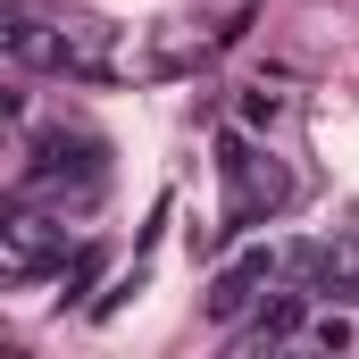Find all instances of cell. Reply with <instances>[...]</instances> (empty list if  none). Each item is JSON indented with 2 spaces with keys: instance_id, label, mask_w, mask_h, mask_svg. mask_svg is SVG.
Here are the masks:
<instances>
[{
  "instance_id": "obj_1",
  "label": "cell",
  "mask_w": 359,
  "mask_h": 359,
  "mask_svg": "<svg viewBox=\"0 0 359 359\" xmlns=\"http://www.w3.org/2000/svg\"><path fill=\"white\" fill-rule=\"evenodd\" d=\"M8 192H34V201H50V209H92V201L109 192V142H92L76 126H42V134L25 142Z\"/></svg>"
},
{
  "instance_id": "obj_2",
  "label": "cell",
  "mask_w": 359,
  "mask_h": 359,
  "mask_svg": "<svg viewBox=\"0 0 359 359\" xmlns=\"http://www.w3.org/2000/svg\"><path fill=\"white\" fill-rule=\"evenodd\" d=\"M217 176H226V226H217V234L259 226V217H276V209H292V176L276 168L243 126H226V134H217Z\"/></svg>"
},
{
  "instance_id": "obj_3",
  "label": "cell",
  "mask_w": 359,
  "mask_h": 359,
  "mask_svg": "<svg viewBox=\"0 0 359 359\" xmlns=\"http://www.w3.org/2000/svg\"><path fill=\"white\" fill-rule=\"evenodd\" d=\"M50 268H67V209H50L34 192H8V217H0V284H42Z\"/></svg>"
},
{
  "instance_id": "obj_4",
  "label": "cell",
  "mask_w": 359,
  "mask_h": 359,
  "mask_svg": "<svg viewBox=\"0 0 359 359\" xmlns=\"http://www.w3.org/2000/svg\"><path fill=\"white\" fill-rule=\"evenodd\" d=\"M0 42H8V59L25 67V76H67V17H42V8H8V25H0Z\"/></svg>"
},
{
  "instance_id": "obj_5",
  "label": "cell",
  "mask_w": 359,
  "mask_h": 359,
  "mask_svg": "<svg viewBox=\"0 0 359 359\" xmlns=\"http://www.w3.org/2000/svg\"><path fill=\"white\" fill-rule=\"evenodd\" d=\"M259 284H284V251H243L234 268H217V284H209V301H201V309H209L217 326H234L243 309H259V301H268Z\"/></svg>"
},
{
  "instance_id": "obj_6",
  "label": "cell",
  "mask_w": 359,
  "mask_h": 359,
  "mask_svg": "<svg viewBox=\"0 0 359 359\" xmlns=\"http://www.w3.org/2000/svg\"><path fill=\"white\" fill-rule=\"evenodd\" d=\"M292 334H309V292H276L251 309V326L234 334V351H268V343H292Z\"/></svg>"
},
{
  "instance_id": "obj_7",
  "label": "cell",
  "mask_w": 359,
  "mask_h": 359,
  "mask_svg": "<svg viewBox=\"0 0 359 359\" xmlns=\"http://www.w3.org/2000/svg\"><path fill=\"white\" fill-rule=\"evenodd\" d=\"M100 268H109V251H100V243H76V251H67V268H59L67 301H76V292H92V284H100Z\"/></svg>"
},
{
  "instance_id": "obj_8",
  "label": "cell",
  "mask_w": 359,
  "mask_h": 359,
  "mask_svg": "<svg viewBox=\"0 0 359 359\" xmlns=\"http://www.w3.org/2000/svg\"><path fill=\"white\" fill-rule=\"evenodd\" d=\"M276 117H292V100H284V92H243V126H276Z\"/></svg>"
},
{
  "instance_id": "obj_9",
  "label": "cell",
  "mask_w": 359,
  "mask_h": 359,
  "mask_svg": "<svg viewBox=\"0 0 359 359\" xmlns=\"http://www.w3.org/2000/svg\"><path fill=\"white\" fill-rule=\"evenodd\" d=\"M309 343L318 351H351V318H309Z\"/></svg>"
}]
</instances>
